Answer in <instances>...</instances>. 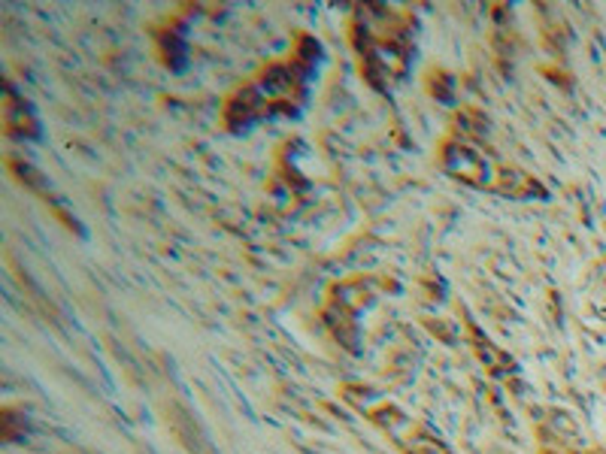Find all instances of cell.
Wrapping results in <instances>:
<instances>
[{"label":"cell","instance_id":"obj_1","mask_svg":"<svg viewBox=\"0 0 606 454\" xmlns=\"http://www.w3.org/2000/svg\"><path fill=\"white\" fill-rule=\"evenodd\" d=\"M186 421H188V427H182V421H179V418H173V427H176V433L182 436V442H186L195 454H212L210 442H206L203 436H201V430H197L195 421H191L188 415H186Z\"/></svg>","mask_w":606,"mask_h":454}]
</instances>
